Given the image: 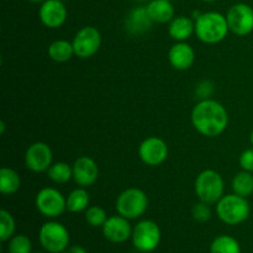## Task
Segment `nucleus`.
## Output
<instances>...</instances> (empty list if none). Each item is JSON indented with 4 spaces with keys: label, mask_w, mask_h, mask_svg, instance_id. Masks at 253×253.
<instances>
[{
    "label": "nucleus",
    "mask_w": 253,
    "mask_h": 253,
    "mask_svg": "<svg viewBox=\"0 0 253 253\" xmlns=\"http://www.w3.org/2000/svg\"><path fill=\"white\" fill-rule=\"evenodd\" d=\"M161 242V229L155 221H140L132 231V244L138 251L152 252Z\"/></svg>",
    "instance_id": "nucleus-9"
},
{
    "label": "nucleus",
    "mask_w": 253,
    "mask_h": 253,
    "mask_svg": "<svg viewBox=\"0 0 253 253\" xmlns=\"http://www.w3.org/2000/svg\"><path fill=\"white\" fill-rule=\"evenodd\" d=\"M31 240L26 235H16L9 240L7 251L9 253H31Z\"/></svg>",
    "instance_id": "nucleus-27"
},
{
    "label": "nucleus",
    "mask_w": 253,
    "mask_h": 253,
    "mask_svg": "<svg viewBox=\"0 0 253 253\" xmlns=\"http://www.w3.org/2000/svg\"><path fill=\"white\" fill-rule=\"evenodd\" d=\"M168 59L172 67L178 71H187L195 61V53L192 46L185 42H178L170 47Z\"/></svg>",
    "instance_id": "nucleus-16"
},
{
    "label": "nucleus",
    "mask_w": 253,
    "mask_h": 253,
    "mask_svg": "<svg viewBox=\"0 0 253 253\" xmlns=\"http://www.w3.org/2000/svg\"><path fill=\"white\" fill-rule=\"evenodd\" d=\"M250 141H251V145L253 146V130H252V132H251V136H250Z\"/></svg>",
    "instance_id": "nucleus-35"
},
{
    "label": "nucleus",
    "mask_w": 253,
    "mask_h": 253,
    "mask_svg": "<svg viewBox=\"0 0 253 253\" xmlns=\"http://www.w3.org/2000/svg\"><path fill=\"white\" fill-rule=\"evenodd\" d=\"M194 190L200 202L209 205L217 204V202L224 197V179L216 170L205 169L195 179Z\"/></svg>",
    "instance_id": "nucleus-4"
},
{
    "label": "nucleus",
    "mask_w": 253,
    "mask_h": 253,
    "mask_svg": "<svg viewBox=\"0 0 253 253\" xmlns=\"http://www.w3.org/2000/svg\"><path fill=\"white\" fill-rule=\"evenodd\" d=\"M170 37L178 42H184L195 32V22L188 16H177L169 22L168 27Z\"/></svg>",
    "instance_id": "nucleus-19"
},
{
    "label": "nucleus",
    "mask_w": 253,
    "mask_h": 253,
    "mask_svg": "<svg viewBox=\"0 0 253 253\" xmlns=\"http://www.w3.org/2000/svg\"><path fill=\"white\" fill-rule=\"evenodd\" d=\"M212 88H214V85H212L211 82L204 81L198 85L197 94L202 98V100H204V99H209V96L211 95L212 93Z\"/></svg>",
    "instance_id": "nucleus-31"
},
{
    "label": "nucleus",
    "mask_w": 253,
    "mask_h": 253,
    "mask_svg": "<svg viewBox=\"0 0 253 253\" xmlns=\"http://www.w3.org/2000/svg\"><path fill=\"white\" fill-rule=\"evenodd\" d=\"M64 253H88L84 247L79 246V245H74V246L68 247V249L64 251Z\"/></svg>",
    "instance_id": "nucleus-32"
},
{
    "label": "nucleus",
    "mask_w": 253,
    "mask_h": 253,
    "mask_svg": "<svg viewBox=\"0 0 253 253\" xmlns=\"http://www.w3.org/2000/svg\"><path fill=\"white\" fill-rule=\"evenodd\" d=\"M0 239L2 242H6L14 236L15 229H16V224H15V219L7 210L2 209L0 211Z\"/></svg>",
    "instance_id": "nucleus-26"
},
{
    "label": "nucleus",
    "mask_w": 253,
    "mask_h": 253,
    "mask_svg": "<svg viewBox=\"0 0 253 253\" xmlns=\"http://www.w3.org/2000/svg\"><path fill=\"white\" fill-rule=\"evenodd\" d=\"M232 190L235 194L240 197L249 198L253 194V175L251 172H242L237 173L232 179Z\"/></svg>",
    "instance_id": "nucleus-23"
},
{
    "label": "nucleus",
    "mask_w": 253,
    "mask_h": 253,
    "mask_svg": "<svg viewBox=\"0 0 253 253\" xmlns=\"http://www.w3.org/2000/svg\"><path fill=\"white\" fill-rule=\"evenodd\" d=\"M73 179L79 187L89 188L95 184L99 178V166L89 156H81L74 161Z\"/></svg>",
    "instance_id": "nucleus-13"
},
{
    "label": "nucleus",
    "mask_w": 253,
    "mask_h": 253,
    "mask_svg": "<svg viewBox=\"0 0 253 253\" xmlns=\"http://www.w3.org/2000/svg\"><path fill=\"white\" fill-rule=\"evenodd\" d=\"M27 1L32 2V4H42V2H44L46 0H27Z\"/></svg>",
    "instance_id": "nucleus-34"
},
{
    "label": "nucleus",
    "mask_w": 253,
    "mask_h": 253,
    "mask_svg": "<svg viewBox=\"0 0 253 253\" xmlns=\"http://www.w3.org/2000/svg\"><path fill=\"white\" fill-rule=\"evenodd\" d=\"M103 42L100 31L94 26H84L74 35L73 44L74 54L82 59L93 57L99 52Z\"/></svg>",
    "instance_id": "nucleus-8"
},
{
    "label": "nucleus",
    "mask_w": 253,
    "mask_h": 253,
    "mask_svg": "<svg viewBox=\"0 0 253 253\" xmlns=\"http://www.w3.org/2000/svg\"><path fill=\"white\" fill-rule=\"evenodd\" d=\"M250 204L247 198L237 194L224 195L217 202L216 212L219 219L227 225H240L246 221L250 216Z\"/></svg>",
    "instance_id": "nucleus-3"
},
{
    "label": "nucleus",
    "mask_w": 253,
    "mask_h": 253,
    "mask_svg": "<svg viewBox=\"0 0 253 253\" xmlns=\"http://www.w3.org/2000/svg\"><path fill=\"white\" fill-rule=\"evenodd\" d=\"M133 229L128 222V219L118 215V216L108 217L103 226V234L106 240L114 244H123L132 237Z\"/></svg>",
    "instance_id": "nucleus-15"
},
{
    "label": "nucleus",
    "mask_w": 253,
    "mask_h": 253,
    "mask_svg": "<svg viewBox=\"0 0 253 253\" xmlns=\"http://www.w3.org/2000/svg\"><path fill=\"white\" fill-rule=\"evenodd\" d=\"M21 187V178L16 170L9 167L0 169V192L4 195H12Z\"/></svg>",
    "instance_id": "nucleus-20"
},
{
    "label": "nucleus",
    "mask_w": 253,
    "mask_h": 253,
    "mask_svg": "<svg viewBox=\"0 0 253 253\" xmlns=\"http://www.w3.org/2000/svg\"><path fill=\"white\" fill-rule=\"evenodd\" d=\"M229 29L237 36H246L253 31V9L247 4H235L226 15Z\"/></svg>",
    "instance_id": "nucleus-11"
},
{
    "label": "nucleus",
    "mask_w": 253,
    "mask_h": 253,
    "mask_svg": "<svg viewBox=\"0 0 253 253\" xmlns=\"http://www.w3.org/2000/svg\"><path fill=\"white\" fill-rule=\"evenodd\" d=\"M192 215L195 221L204 224V222L209 221L210 217H211V209H210L209 204L199 200V203L194 204V207H193Z\"/></svg>",
    "instance_id": "nucleus-29"
},
{
    "label": "nucleus",
    "mask_w": 253,
    "mask_h": 253,
    "mask_svg": "<svg viewBox=\"0 0 253 253\" xmlns=\"http://www.w3.org/2000/svg\"><path fill=\"white\" fill-rule=\"evenodd\" d=\"M152 19L150 17L146 6H137L131 10L125 19V27L131 35H141L152 27Z\"/></svg>",
    "instance_id": "nucleus-17"
},
{
    "label": "nucleus",
    "mask_w": 253,
    "mask_h": 253,
    "mask_svg": "<svg viewBox=\"0 0 253 253\" xmlns=\"http://www.w3.org/2000/svg\"><path fill=\"white\" fill-rule=\"evenodd\" d=\"M53 152L46 142H35L27 147L25 152V166L35 173H43L49 169L53 163Z\"/></svg>",
    "instance_id": "nucleus-10"
},
{
    "label": "nucleus",
    "mask_w": 253,
    "mask_h": 253,
    "mask_svg": "<svg viewBox=\"0 0 253 253\" xmlns=\"http://www.w3.org/2000/svg\"><path fill=\"white\" fill-rule=\"evenodd\" d=\"M115 208L118 214L126 219H138L147 210L148 198L143 190L138 188H128L119 194Z\"/></svg>",
    "instance_id": "nucleus-5"
},
{
    "label": "nucleus",
    "mask_w": 253,
    "mask_h": 253,
    "mask_svg": "<svg viewBox=\"0 0 253 253\" xmlns=\"http://www.w3.org/2000/svg\"><path fill=\"white\" fill-rule=\"evenodd\" d=\"M166 1H172V0H166Z\"/></svg>",
    "instance_id": "nucleus-38"
},
{
    "label": "nucleus",
    "mask_w": 253,
    "mask_h": 253,
    "mask_svg": "<svg viewBox=\"0 0 253 253\" xmlns=\"http://www.w3.org/2000/svg\"><path fill=\"white\" fill-rule=\"evenodd\" d=\"M210 253H241V247L235 237L221 235L211 242Z\"/></svg>",
    "instance_id": "nucleus-24"
},
{
    "label": "nucleus",
    "mask_w": 253,
    "mask_h": 253,
    "mask_svg": "<svg viewBox=\"0 0 253 253\" xmlns=\"http://www.w3.org/2000/svg\"><path fill=\"white\" fill-rule=\"evenodd\" d=\"M35 205L41 215L56 219L67 210V198L56 188H43L36 194Z\"/></svg>",
    "instance_id": "nucleus-7"
},
{
    "label": "nucleus",
    "mask_w": 253,
    "mask_h": 253,
    "mask_svg": "<svg viewBox=\"0 0 253 253\" xmlns=\"http://www.w3.org/2000/svg\"><path fill=\"white\" fill-rule=\"evenodd\" d=\"M147 11L153 22L158 24H167L174 19V6L172 1H166V0H151L148 2Z\"/></svg>",
    "instance_id": "nucleus-18"
},
{
    "label": "nucleus",
    "mask_w": 253,
    "mask_h": 253,
    "mask_svg": "<svg viewBox=\"0 0 253 253\" xmlns=\"http://www.w3.org/2000/svg\"><path fill=\"white\" fill-rule=\"evenodd\" d=\"M90 195L85 188H77L73 189L67 197V210L71 212H81L89 208Z\"/></svg>",
    "instance_id": "nucleus-22"
},
{
    "label": "nucleus",
    "mask_w": 253,
    "mask_h": 253,
    "mask_svg": "<svg viewBox=\"0 0 253 253\" xmlns=\"http://www.w3.org/2000/svg\"><path fill=\"white\" fill-rule=\"evenodd\" d=\"M136 1H141V2H143V1H147V0H136Z\"/></svg>",
    "instance_id": "nucleus-37"
},
{
    "label": "nucleus",
    "mask_w": 253,
    "mask_h": 253,
    "mask_svg": "<svg viewBox=\"0 0 253 253\" xmlns=\"http://www.w3.org/2000/svg\"><path fill=\"white\" fill-rule=\"evenodd\" d=\"M67 7L61 0H46L39 10L40 21L48 29H58L67 20Z\"/></svg>",
    "instance_id": "nucleus-14"
},
{
    "label": "nucleus",
    "mask_w": 253,
    "mask_h": 253,
    "mask_svg": "<svg viewBox=\"0 0 253 253\" xmlns=\"http://www.w3.org/2000/svg\"><path fill=\"white\" fill-rule=\"evenodd\" d=\"M239 163L242 170L253 173V148H247L240 155Z\"/></svg>",
    "instance_id": "nucleus-30"
},
{
    "label": "nucleus",
    "mask_w": 253,
    "mask_h": 253,
    "mask_svg": "<svg viewBox=\"0 0 253 253\" xmlns=\"http://www.w3.org/2000/svg\"><path fill=\"white\" fill-rule=\"evenodd\" d=\"M202 1H204V2H214V1H216V0H202Z\"/></svg>",
    "instance_id": "nucleus-36"
},
{
    "label": "nucleus",
    "mask_w": 253,
    "mask_h": 253,
    "mask_svg": "<svg viewBox=\"0 0 253 253\" xmlns=\"http://www.w3.org/2000/svg\"><path fill=\"white\" fill-rule=\"evenodd\" d=\"M85 220L90 226L103 227L106 220H108V216H106V211L103 208L98 207V205H93V207H89L86 209Z\"/></svg>",
    "instance_id": "nucleus-28"
},
{
    "label": "nucleus",
    "mask_w": 253,
    "mask_h": 253,
    "mask_svg": "<svg viewBox=\"0 0 253 253\" xmlns=\"http://www.w3.org/2000/svg\"><path fill=\"white\" fill-rule=\"evenodd\" d=\"M39 240L41 246L49 253H61L68 249L69 232L64 225L48 221L40 229Z\"/></svg>",
    "instance_id": "nucleus-6"
},
{
    "label": "nucleus",
    "mask_w": 253,
    "mask_h": 253,
    "mask_svg": "<svg viewBox=\"0 0 253 253\" xmlns=\"http://www.w3.org/2000/svg\"><path fill=\"white\" fill-rule=\"evenodd\" d=\"M74 48L72 42L67 40H56L48 47V56L52 61L64 63L73 57Z\"/></svg>",
    "instance_id": "nucleus-21"
},
{
    "label": "nucleus",
    "mask_w": 253,
    "mask_h": 253,
    "mask_svg": "<svg viewBox=\"0 0 253 253\" xmlns=\"http://www.w3.org/2000/svg\"><path fill=\"white\" fill-rule=\"evenodd\" d=\"M142 253H151V252H142Z\"/></svg>",
    "instance_id": "nucleus-39"
},
{
    "label": "nucleus",
    "mask_w": 253,
    "mask_h": 253,
    "mask_svg": "<svg viewBox=\"0 0 253 253\" xmlns=\"http://www.w3.org/2000/svg\"><path fill=\"white\" fill-rule=\"evenodd\" d=\"M48 178L57 184H66L73 178V168L66 162H56L47 170Z\"/></svg>",
    "instance_id": "nucleus-25"
},
{
    "label": "nucleus",
    "mask_w": 253,
    "mask_h": 253,
    "mask_svg": "<svg viewBox=\"0 0 253 253\" xmlns=\"http://www.w3.org/2000/svg\"><path fill=\"white\" fill-rule=\"evenodd\" d=\"M229 31L226 16L220 12H204L195 19V35L204 43H219L224 41Z\"/></svg>",
    "instance_id": "nucleus-2"
},
{
    "label": "nucleus",
    "mask_w": 253,
    "mask_h": 253,
    "mask_svg": "<svg viewBox=\"0 0 253 253\" xmlns=\"http://www.w3.org/2000/svg\"><path fill=\"white\" fill-rule=\"evenodd\" d=\"M138 156L145 165L156 167L167 160L168 146L162 138L152 136L143 140L138 146Z\"/></svg>",
    "instance_id": "nucleus-12"
},
{
    "label": "nucleus",
    "mask_w": 253,
    "mask_h": 253,
    "mask_svg": "<svg viewBox=\"0 0 253 253\" xmlns=\"http://www.w3.org/2000/svg\"><path fill=\"white\" fill-rule=\"evenodd\" d=\"M4 131H5V123L4 121H1V123H0V135H4Z\"/></svg>",
    "instance_id": "nucleus-33"
},
{
    "label": "nucleus",
    "mask_w": 253,
    "mask_h": 253,
    "mask_svg": "<svg viewBox=\"0 0 253 253\" xmlns=\"http://www.w3.org/2000/svg\"><path fill=\"white\" fill-rule=\"evenodd\" d=\"M192 124L200 135L217 137L227 128L229 114L221 103L212 99H204L193 108Z\"/></svg>",
    "instance_id": "nucleus-1"
}]
</instances>
